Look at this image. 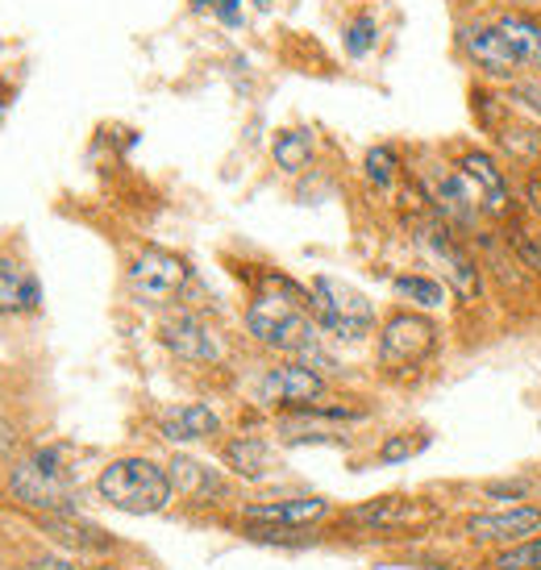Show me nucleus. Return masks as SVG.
<instances>
[{
    "mask_svg": "<svg viewBox=\"0 0 541 570\" xmlns=\"http://www.w3.org/2000/svg\"><path fill=\"white\" fill-rule=\"evenodd\" d=\"M242 325L255 346L284 354V358H304L325 337L308 308V287L279 271H263L255 296L242 308Z\"/></svg>",
    "mask_w": 541,
    "mask_h": 570,
    "instance_id": "obj_1",
    "label": "nucleus"
},
{
    "mask_svg": "<svg viewBox=\"0 0 541 570\" xmlns=\"http://www.w3.org/2000/svg\"><path fill=\"white\" fill-rule=\"evenodd\" d=\"M442 325L421 308H392L375 330V366L387 380H409L437 358Z\"/></svg>",
    "mask_w": 541,
    "mask_h": 570,
    "instance_id": "obj_2",
    "label": "nucleus"
},
{
    "mask_svg": "<svg viewBox=\"0 0 541 570\" xmlns=\"http://www.w3.org/2000/svg\"><path fill=\"white\" fill-rule=\"evenodd\" d=\"M96 495L129 517H155L176 500V488H171V471L163 462L146 459V454H121L109 466H100Z\"/></svg>",
    "mask_w": 541,
    "mask_h": 570,
    "instance_id": "obj_3",
    "label": "nucleus"
},
{
    "mask_svg": "<svg viewBox=\"0 0 541 570\" xmlns=\"http://www.w3.org/2000/svg\"><path fill=\"white\" fill-rule=\"evenodd\" d=\"M454 55H459L462 67L475 80L512 83L517 76H525V67L517 59L512 42L495 26L492 4H475V9L459 13V21H454Z\"/></svg>",
    "mask_w": 541,
    "mask_h": 570,
    "instance_id": "obj_4",
    "label": "nucleus"
},
{
    "mask_svg": "<svg viewBox=\"0 0 541 570\" xmlns=\"http://www.w3.org/2000/svg\"><path fill=\"white\" fill-rule=\"evenodd\" d=\"M308 308H313V321L321 325V333L334 337V342H346V346H358L380 330V308L371 304V296L363 287L337 279V275H313Z\"/></svg>",
    "mask_w": 541,
    "mask_h": 570,
    "instance_id": "obj_5",
    "label": "nucleus"
},
{
    "mask_svg": "<svg viewBox=\"0 0 541 570\" xmlns=\"http://www.w3.org/2000/svg\"><path fill=\"white\" fill-rule=\"evenodd\" d=\"M9 488H13L17 504L33 508V512H47V517L76 512V475L63 459V445H42L26 459H17L9 471Z\"/></svg>",
    "mask_w": 541,
    "mask_h": 570,
    "instance_id": "obj_6",
    "label": "nucleus"
},
{
    "mask_svg": "<svg viewBox=\"0 0 541 570\" xmlns=\"http://www.w3.org/2000/svg\"><path fill=\"white\" fill-rule=\"evenodd\" d=\"M450 155V163L459 167L479 191V205L488 213V222L492 225H504L509 217L521 213V175L512 171L509 163L500 159L492 150V142H446L442 146Z\"/></svg>",
    "mask_w": 541,
    "mask_h": 570,
    "instance_id": "obj_7",
    "label": "nucleus"
},
{
    "mask_svg": "<svg viewBox=\"0 0 541 570\" xmlns=\"http://www.w3.org/2000/svg\"><path fill=\"white\" fill-rule=\"evenodd\" d=\"M126 287L142 308H176L191 287V263L167 246H142L129 258Z\"/></svg>",
    "mask_w": 541,
    "mask_h": 570,
    "instance_id": "obj_8",
    "label": "nucleus"
},
{
    "mask_svg": "<svg viewBox=\"0 0 541 570\" xmlns=\"http://www.w3.org/2000/svg\"><path fill=\"white\" fill-rule=\"evenodd\" d=\"M159 346L176 358V363H188V366H217L225 358V342L217 325L205 317V313H196L188 304H176V308H167L159 321Z\"/></svg>",
    "mask_w": 541,
    "mask_h": 570,
    "instance_id": "obj_9",
    "label": "nucleus"
},
{
    "mask_svg": "<svg viewBox=\"0 0 541 570\" xmlns=\"http://www.w3.org/2000/svg\"><path fill=\"white\" fill-rule=\"evenodd\" d=\"M329 392V380L317 366H308L304 358H284V363L267 366L255 380V404L270 412H292L304 409Z\"/></svg>",
    "mask_w": 541,
    "mask_h": 570,
    "instance_id": "obj_10",
    "label": "nucleus"
},
{
    "mask_svg": "<svg viewBox=\"0 0 541 570\" xmlns=\"http://www.w3.org/2000/svg\"><path fill=\"white\" fill-rule=\"evenodd\" d=\"M541 533V508L538 504H517L504 512H479L466 521V538L479 546H517V541Z\"/></svg>",
    "mask_w": 541,
    "mask_h": 570,
    "instance_id": "obj_11",
    "label": "nucleus"
},
{
    "mask_svg": "<svg viewBox=\"0 0 541 570\" xmlns=\"http://www.w3.org/2000/svg\"><path fill=\"white\" fill-rule=\"evenodd\" d=\"M354 524H366V529H413V524H430L437 521V508L430 500H409V495H380L371 504L354 508L351 512Z\"/></svg>",
    "mask_w": 541,
    "mask_h": 570,
    "instance_id": "obj_12",
    "label": "nucleus"
},
{
    "mask_svg": "<svg viewBox=\"0 0 541 570\" xmlns=\"http://www.w3.org/2000/svg\"><path fill=\"white\" fill-rule=\"evenodd\" d=\"M159 433L167 442L191 445V442H213L222 433V416L217 409H208L200 400H188V404H171V409L159 412Z\"/></svg>",
    "mask_w": 541,
    "mask_h": 570,
    "instance_id": "obj_13",
    "label": "nucleus"
},
{
    "mask_svg": "<svg viewBox=\"0 0 541 570\" xmlns=\"http://www.w3.org/2000/svg\"><path fill=\"white\" fill-rule=\"evenodd\" d=\"M334 512L329 500L321 495H301V500H263V504L242 508V521L255 524H287V529H313L317 521H325Z\"/></svg>",
    "mask_w": 541,
    "mask_h": 570,
    "instance_id": "obj_14",
    "label": "nucleus"
},
{
    "mask_svg": "<svg viewBox=\"0 0 541 570\" xmlns=\"http://www.w3.org/2000/svg\"><path fill=\"white\" fill-rule=\"evenodd\" d=\"M404 175H409V159H404V150L396 142H375L366 146L363 155V184L371 196H380V200H392L404 184Z\"/></svg>",
    "mask_w": 541,
    "mask_h": 570,
    "instance_id": "obj_15",
    "label": "nucleus"
},
{
    "mask_svg": "<svg viewBox=\"0 0 541 570\" xmlns=\"http://www.w3.org/2000/svg\"><path fill=\"white\" fill-rule=\"evenodd\" d=\"M167 471H171V488L191 500V504H217L225 491V479L217 475V466H205L200 459H191V454H176V459L167 462Z\"/></svg>",
    "mask_w": 541,
    "mask_h": 570,
    "instance_id": "obj_16",
    "label": "nucleus"
},
{
    "mask_svg": "<svg viewBox=\"0 0 541 570\" xmlns=\"http://www.w3.org/2000/svg\"><path fill=\"white\" fill-rule=\"evenodd\" d=\"M42 308V284L30 267H21L17 258L0 254V317L17 313H38Z\"/></svg>",
    "mask_w": 541,
    "mask_h": 570,
    "instance_id": "obj_17",
    "label": "nucleus"
},
{
    "mask_svg": "<svg viewBox=\"0 0 541 570\" xmlns=\"http://www.w3.org/2000/svg\"><path fill=\"white\" fill-rule=\"evenodd\" d=\"M466 109H471V121L483 138H492L500 126H509L517 109H512L509 92H504V83H488V80H475L466 83Z\"/></svg>",
    "mask_w": 541,
    "mask_h": 570,
    "instance_id": "obj_18",
    "label": "nucleus"
},
{
    "mask_svg": "<svg viewBox=\"0 0 541 570\" xmlns=\"http://www.w3.org/2000/svg\"><path fill=\"white\" fill-rule=\"evenodd\" d=\"M270 163L279 175H304L317 163V134L304 126H284L270 138Z\"/></svg>",
    "mask_w": 541,
    "mask_h": 570,
    "instance_id": "obj_19",
    "label": "nucleus"
},
{
    "mask_svg": "<svg viewBox=\"0 0 541 570\" xmlns=\"http://www.w3.org/2000/svg\"><path fill=\"white\" fill-rule=\"evenodd\" d=\"M222 462L238 479H267L270 466H275V454L258 433H238L222 445Z\"/></svg>",
    "mask_w": 541,
    "mask_h": 570,
    "instance_id": "obj_20",
    "label": "nucleus"
},
{
    "mask_svg": "<svg viewBox=\"0 0 541 570\" xmlns=\"http://www.w3.org/2000/svg\"><path fill=\"white\" fill-rule=\"evenodd\" d=\"M495 229H500V238H504L512 258H517L529 275H538L541 279V222L538 217H529L525 208H521L517 217H509V222L495 225Z\"/></svg>",
    "mask_w": 541,
    "mask_h": 570,
    "instance_id": "obj_21",
    "label": "nucleus"
},
{
    "mask_svg": "<svg viewBox=\"0 0 541 570\" xmlns=\"http://www.w3.org/2000/svg\"><path fill=\"white\" fill-rule=\"evenodd\" d=\"M392 296L400 304H409V308H421V313H433V308H442L450 296L446 279H437L430 271H400L396 279H392Z\"/></svg>",
    "mask_w": 541,
    "mask_h": 570,
    "instance_id": "obj_22",
    "label": "nucleus"
},
{
    "mask_svg": "<svg viewBox=\"0 0 541 570\" xmlns=\"http://www.w3.org/2000/svg\"><path fill=\"white\" fill-rule=\"evenodd\" d=\"M383 42V21L375 9H354L346 17V26H342V55L351 59V63H366Z\"/></svg>",
    "mask_w": 541,
    "mask_h": 570,
    "instance_id": "obj_23",
    "label": "nucleus"
},
{
    "mask_svg": "<svg viewBox=\"0 0 541 570\" xmlns=\"http://www.w3.org/2000/svg\"><path fill=\"white\" fill-rule=\"evenodd\" d=\"M42 524H47L50 538L67 541V546H80V550H109V546H112V538L105 533V529L76 521L71 512H67V517H47Z\"/></svg>",
    "mask_w": 541,
    "mask_h": 570,
    "instance_id": "obj_24",
    "label": "nucleus"
},
{
    "mask_svg": "<svg viewBox=\"0 0 541 570\" xmlns=\"http://www.w3.org/2000/svg\"><path fill=\"white\" fill-rule=\"evenodd\" d=\"M425 445H430V433H425V429H400V433H387V438H383L375 459H380L383 466H400V462L416 459Z\"/></svg>",
    "mask_w": 541,
    "mask_h": 570,
    "instance_id": "obj_25",
    "label": "nucleus"
},
{
    "mask_svg": "<svg viewBox=\"0 0 541 570\" xmlns=\"http://www.w3.org/2000/svg\"><path fill=\"white\" fill-rule=\"evenodd\" d=\"M504 92H509L517 117H529V121L541 126V76L525 71V76H517L512 83H504Z\"/></svg>",
    "mask_w": 541,
    "mask_h": 570,
    "instance_id": "obj_26",
    "label": "nucleus"
},
{
    "mask_svg": "<svg viewBox=\"0 0 541 570\" xmlns=\"http://www.w3.org/2000/svg\"><path fill=\"white\" fill-rule=\"evenodd\" d=\"M492 570H541V533L517 541V546H504L492 558Z\"/></svg>",
    "mask_w": 541,
    "mask_h": 570,
    "instance_id": "obj_27",
    "label": "nucleus"
},
{
    "mask_svg": "<svg viewBox=\"0 0 541 570\" xmlns=\"http://www.w3.org/2000/svg\"><path fill=\"white\" fill-rule=\"evenodd\" d=\"M246 538L258 546H308L313 533L308 529H287V524H255L246 521Z\"/></svg>",
    "mask_w": 541,
    "mask_h": 570,
    "instance_id": "obj_28",
    "label": "nucleus"
},
{
    "mask_svg": "<svg viewBox=\"0 0 541 570\" xmlns=\"http://www.w3.org/2000/svg\"><path fill=\"white\" fill-rule=\"evenodd\" d=\"M213 17L225 30H242L246 26V0H213Z\"/></svg>",
    "mask_w": 541,
    "mask_h": 570,
    "instance_id": "obj_29",
    "label": "nucleus"
},
{
    "mask_svg": "<svg viewBox=\"0 0 541 570\" xmlns=\"http://www.w3.org/2000/svg\"><path fill=\"white\" fill-rule=\"evenodd\" d=\"M521 205L529 217L541 222V175H521Z\"/></svg>",
    "mask_w": 541,
    "mask_h": 570,
    "instance_id": "obj_30",
    "label": "nucleus"
},
{
    "mask_svg": "<svg viewBox=\"0 0 541 570\" xmlns=\"http://www.w3.org/2000/svg\"><path fill=\"white\" fill-rule=\"evenodd\" d=\"M525 483L509 479V483H488V500H525Z\"/></svg>",
    "mask_w": 541,
    "mask_h": 570,
    "instance_id": "obj_31",
    "label": "nucleus"
},
{
    "mask_svg": "<svg viewBox=\"0 0 541 570\" xmlns=\"http://www.w3.org/2000/svg\"><path fill=\"white\" fill-rule=\"evenodd\" d=\"M30 570H80V567H71L63 558H38V562H30Z\"/></svg>",
    "mask_w": 541,
    "mask_h": 570,
    "instance_id": "obj_32",
    "label": "nucleus"
},
{
    "mask_svg": "<svg viewBox=\"0 0 541 570\" xmlns=\"http://www.w3.org/2000/svg\"><path fill=\"white\" fill-rule=\"evenodd\" d=\"M188 13H213V0H188Z\"/></svg>",
    "mask_w": 541,
    "mask_h": 570,
    "instance_id": "obj_33",
    "label": "nucleus"
},
{
    "mask_svg": "<svg viewBox=\"0 0 541 570\" xmlns=\"http://www.w3.org/2000/svg\"><path fill=\"white\" fill-rule=\"evenodd\" d=\"M4 109H9V92H0V117H4Z\"/></svg>",
    "mask_w": 541,
    "mask_h": 570,
    "instance_id": "obj_34",
    "label": "nucleus"
}]
</instances>
